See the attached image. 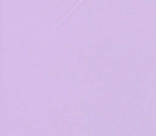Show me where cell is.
<instances>
[{"mask_svg": "<svg viewBox=\"0 0 156 136\" xmlns=\"http://www.w3.org/2000/svg\"><path fill=\"white\" fill-rule=\"evenodd\" d=\"M83 1H86V0H80V1H79V2H77V3H76V5H74V7H73V8H72V9H71V11H69V12H67V13H66V15H65L64 17H63V18H62V19H61V20H59V22H58V24H57L56 26H55L54 28H52L51 30H50L49 32H48V34H46V36H45V37H44V38H43V41H42V43H44V41H45V39L47 38V36H48V35H49V34H51V32H54V31H55V30H56V29H57V27H59V26H60V24H62V22H64V20L66 19L67 17H69V15H71V14L73 13V12L75 11L76 9H77V7H79V5H80L81 3L83 2Z\"/></svg>", "mask_w": 156, "mask_h": 136, "instance_id": "1", "label": "cell"}]
</instances>
